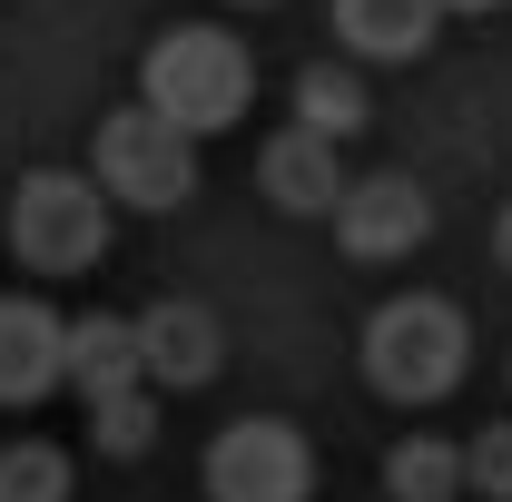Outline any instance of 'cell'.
I'll use <instances>...</instances> for the list:
<instances>
[{
    "label": "cell",
    "instance_id": "obj_1",
    "mask_svg": "<svg viewBox=\"0 0 512 502\" xmlns=\"http://www.w3.org/2000/svg\"><path fill=\"white\" fill-rule=\"evenodd\" d=\"M463 375H473V325H463L453 296L414 286V296H384L365 315V384L384 404H404V414L414 404H444Z\"/></svg>",
    "mask_w": 512,
    "mask_h": 502
},
{
    "label": "cell",
    "instance_id": "obj_2",
    "mask_svg": "<svg viewBox=\"0 0 512 502\" xmlns=\"http://www.w3.org/2000/svg\"><path fill=\"white\" fill-rule=\"evenodd\" d=\"M138 99H148L158 119H178L188 138H217V128L247 119L256 60H247V40H237V30L178 20V30H158V40H148V60H138Z\"/></svg>",
    "mask_w": 512,
    "mask_h": 502
},
{
    "label": "cell",
    "instance_id": "obj_3",
    "mask_svg": "<svg viewBox=\"0 0 512 502\" xmlns=\"http://www.w3.org/2000/svg\"><path fill=\"white\" fill-rule=\"evenodd\" d=\"M89 178H99V197L109 207H188L197 197V138L178 119H158L148 99H128V109H109V119L89 128Z\"/></svg>",
    "mask_w": 512,
    "mask_h": 502
},
{
    "label": "cell",
    "instance_id": "obj_4",
    "mask_svg": "<svg viewBox=\"0 0 512 502\" xmlns=\"http://www.w3.org/2000/svg\"><path fill=\"white\" fill-rule=\"evenodd\" d=\"M10 256L30 276H89L109 256V197L89 168H30L10 197Z\"/></svg>",
    "mask_w": 512,
    "mask_h": 502
},
{
    "label": "cell",
    "instance_id": "obj_5",
    "mask_svg": "<svg viewBox=\"0 0 512 502\" xmlns=\"http://www.w3.org/2000/svg\"><path fill=\"white\" fill-rule=\"evenodd\" d=\"M207 502H316V443L286 414H237L207 443Z\"/></svg>",
    "mask_w": 512,
    "mask_h": 502
},
{
    "label": "cell",
    "instance_id": "obj_6",
    "mask_svg": "<svg viewBox=\"0 0 512 502\" xmlns=\"http://www.w3.org/2000/svg\"><path fill=\"white\" fill-rule=\"evenodd\" d=\"M434 237V197L414 188L404 168H384V178H345L335 197V247L355 256V266H394V256H414Z\"/></svg>",
    "mask_w": 512,
    "mask_h": 502
},
{
    "label": "cell",
    "instance_id": "obj_7",
    "mask_svg": "<svg viewBox=\"0 0 512 502\" xmlns=\"http://www.w3.org/2000/svg\"><path fill=\"white\" fill-rule=\"evenodd\" d=\"M69 384V315L50 296H0V404H50Z\"/></svg>",
    "mask_w": 512,
    "mask_h": 502
},
{
    "label": "cell",
    "instance_id": "obj_8",
    "mask_svg": "<svg viewBox=\"0 0 512 502\" xmlns=\"http://www.w3.org/2000/svg\"><path fill=\"white\" fill-rule=\"evenodd\" d=\"M138 365L158 394H197V384H217L227 365V335H217V315L197 306V296H158V306L138 315Z\"/></svg>",
    "mask_w": 512,
    "mask_h": 502
},
{
    "label": "cell",
    "instance_id": "obj_9",
    "mask_svg": "<svg viewBox=\"0 0 512 502\" xmlns=\"http://www.w3.org/2000/svg\"><path fill=\"white\" fill-rule=\"evenodd\" d=\"M256 178H266V197H276L286 217H335V197H345L335 138H316V128H276L266 158H256Z\"/></svg>",
    "mask_w": 512,
    "mask_h": 502
},
{
    "label": "cell",
    "instance_id": "obj_10",
    "mask_svg": "<svg viewBox=\"0 0 512 502\" xmlns=\"http://www.w3.org/2000/svg\"><path fill=\"white\" fill-rule=\"evenodd\" d=\"M69 384H79V404L138 394L148 384V365H138V315H69Z\"/></svg>",
    "mask_w": 512,
    "mask_h": 502
},
{
    "label": "cell",
    "instance_id": "obj_11",
    "mask_svg": "<svg viewBox=\"0 0 512 502\" xmlns=\"http://www.w3.org/2000/svg\"><path fill=\"white\" fill-rule=\"evenodd\" d=\"M444 30V0H335V40L355 60H424Z\"/></svg>",
    "mask_w": 512,
    "mask_h": 502
},
{
    "label": "cell",
    "instance_id": "obj_12",
    "mask_svg": "<svg viewBox=\"0 0 512 502\" xmlns=\"http://www.w3.org/2000/svg\"><path fill=\"white\" fill-rule=\"evenodd\" d=\"M384 493L394 502H463V443L404 434L394 453H384Z\"/></svg>",
    "mask_w": 512,
    "mask_h": 502
},
{
    "label": "cell",
    "instance_id": "obj_13",
    "mask_svg": "<svg viewBox=\"0 0 512 502\" xmlns=\"http://www.w3.org/2000/svg\"><path fill=\"white\" fill-rule=\"evenodd\" d=\"M375 119V99H365V79L355 69H335V60H316L306 79H296V128H316V138H355V128Z\"/></svg>",
    "mask_w": 512,
    "mask_h": 502
},
{
    "label": "cell",
    "instance_id": "obj_14",
    "mask_svg": "<svg viewBox=\"0 0 512 502\" xmlns=\"http://www.w3.org/2000/svg\"><path fill=\"white\" fill-rule=\"evenodd\" d=\"M89 443H99L109 463H138V453L158 443V384H138V394H109V404H89Z\"/></svg>",
    "mask_w": 512,
    "mask_h": 502
},
{
    "label": "cell",
    "instance_id": "obj_15",
    "mask_svg": "<svg viewBox=\"0 0 512 502\" xmlns=\"http://www.w3.org/2000/svg\"><path fill=\"white\" fill-rule=\"evenodd\" d=\"M0 502H69V453L40 434L0 443Z\"/></svg>",
    "mask_w": 512,
    "mask_h": 502
},
{
    "label": "cell",
    "instance_id": "obj_16",
    "mask_svg": "<svg viewBox=\"0 0 512 502\" xmlns=\"http://www.w3.org/2000/svg\"><path fill=\"white\" fill-rule=\"evenodd\" d=\"M463 493L512 502V424H483V434L463 443Z\"/></svg>",
    "mask_w": 512,
    "mask_h": 502
},
{
    "label": "cell",
    "instance_id": "obj_17",
    "mask_svg": "<svg viewBox=\"0 0 512 502\" xmlns=\"http://www.w3.org/2000/svg\"><path fill=\"white\" fill-rule=\"evenodd\" d=\"M493 256H503V266H512V207H503V217H493Z\"/></svg>",
    "mask_w": 512,
    "mask_h": 502
},
{
    "label": "cell",
    "instance_id": "obj_18",
    "mask_svg": "<svg viewBox=\"0 0 512 502\" xmlns=\"http://www.w3.org/2000/svg\"><path fill=\"white\" fill-rule=\"evenodd\" d=\"M227 10H276V0H227Z\"/></svg>",
    "mask_w": 512,
    "mask_h": 502
},
{
    "label": "cell",
    "instance_id": "obj_19",
    "mask_svg": "<svg viewBox=\"0 0 512 502\" xmlns=\"http://www.w3.org/2000/svg\"><path fill=\"white\" fill-rule=\"evenodd\" d=\"M444 10H493V0H444Z\"/></svg>",
    "mask_w": 512,
    "mask_h": 502
}]
</instances>
